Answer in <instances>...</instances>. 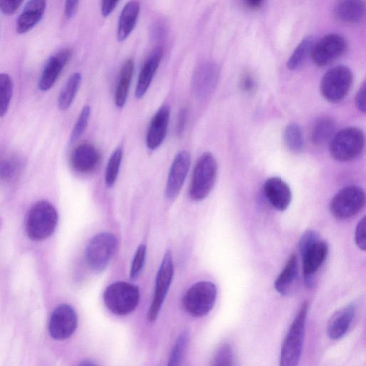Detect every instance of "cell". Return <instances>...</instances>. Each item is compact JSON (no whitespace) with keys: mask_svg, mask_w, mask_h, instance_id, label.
Listing matches in <instances>:
<instances>
[{"mask_svg":"<svg viewBox=\"0 0 366 366\" xmlns=\"http://www.w3.org/2000/svg\"><path fill=\"white\" fill-rule=\"evenodd\" d=\"M355 307L348 305L337 311L327 326V335L332 340L342 338L347 332L355 316Z\"/></svg>","mask_w":366,"mask_h":366,"instance_id":"obj_23","label":"cell"},{"mask_svg":"<svg viewBox=\"0 0 366 366\" xmlns=\"http://www.w3.org/2000/svg\"><path fill=\"white\" fill-rule=\"evenodd\" d=\"M244 5L252 10H258L262 7L264 1L261 0H247L243 1Z\"/></svg>","mask_w":366,"mask_h":366,"instance_id":"obj_46","label":"cell"},{"mask_svg":"<svg viewBox=\"0 0 366 366\" xmlns=\"http://www.w3.org/2000/svg\"><path fill=\"white\" fill-rule=\"evenodd\" d=\"M169 116L170 109L167 104L161 106L153 116L146 136V144L149 149H157L164 141L167 132Z\"/></svg>","mask_w":366,"mask_h":366,"instance_id":"obj_17","label":"cell"},{"mask_svg":"<svg viewBox=\"0 0 366 366\" xmlns=\"http://www.w3.org/2000/svg\"><path fill=\"white\" fill-rule=\"evenodd\" d=\"M57 222L58 214L54 207L47 201H39L28 212L26 234L34 241L44 240L53 234Z\"/></svg>","mask_w":366,"mask_h":366,"instance_id":"obj_3","label":"cell"},{"mask_svg":"<svg viewBox=\"0 0 366 366\" xmlns=\"http://www.w3.org/2000/svg\"><path fill=\"white\" fill-rule=\"evenodd\" d=\"M20 169V162L16 157H8L0 162V178L4 180L12 179Z\"/></svg>","mask_w":366,"mask_h":366,"instance_id":"obj_36","label":"cell"},{"mask_svg":"<svg viewBox=\"0 0 366 366\" xmlns=\"http://www.w3.org/2000/svg\"><path fill=\"white\" fill-rule=\"evenodd\" d=\"M90 113L89 106L86 105L82 108L70 135L69 141L71 143L77 140L85 131L89 120Z\"/></svg>","mask_w":366,"mask_h":366,"instance_id":"obj_35","label":"cell"},{"mask_svg":"<svg viewBox=\"0 0 366 366\" xmlns=\"http://www.w3.org/2000/svg\"><path fill=\"white\" fill-rule=\"evenodd\" d=\"M81 81V75L79 72L72 74L63 86L58 98V107L61 110H66L72 104Z\"/></svg>","mask_w":366,"mask_h":366,"instance_id":"obj_28","label":"cell"},{"mask_svg":"<svg viewBox=\"0 0 366 366\" xmlns=\"http://www.w3.org/2000/svg\"><path fill=\"white\" fill-rule=\"evenodd\" d=\"M139 3L130 1L126 4L119 15L117 27V39L124 41L133 31L139 14Z\"/></svg>","mask_w":366,"mask_h":366,"instance_id":"obj_24","label":"cell"},{"mask_svg":"<svg viewBox=\"0 0 366 366\" xmlns=\"http://www.w3.org/2000/svg\"><path fill=\"white\" fill-rule=\"evenodd\" d=\"M308 302H304L283 341L279 366H297L302 355Z\"/></svg>","mask_w":366,"mask_h":366,"instance_id":"obj_2","label":"cell"},{"mask_svg":"<svg viewBox=\"0 0 366 366\" xmlns=\"http://www.w3.org/2000/svg\"><path fill=\"white\" fill-rule=\"evenodd\" d=\"M365 203L364 190L357 185H350L334 195L330 203V211L336 219H347L358 214Z\"/></svg>","mask_w":366,"mask_h":366,"instance_id":"obj_9","label":"cell"},{"mask_svg":"<svg viewBox=\"0 0 366 366\" xmlns=\"http://www.w3.org/2000/svg\"><path fill=\"white\" fill-rule=\"evenodd\" d=\"M211 366H237L233 350L230 345H222L216 351Z\"/></svg>","mask_w":366,"mask_h":366,"instance_id":"obj_34","label":"cell"},{"mask_svg":"<svg viewBox=\"0 0 366 366\" xmlns=\"http://www.w3.org/2000/svg\"><path fill=\"white\" fill-rule=\"evenodd\" d=\"M298 273L297 256L293 254L288 259L285 267L274 282L275 290L282 295H287L295 282Z\"/></svg>","mask_w":366,"mask_h":366,"instance_id":"obj_26","label":"cell"},{"mask_svg":"<svg viewBox=\"0 0 366 366\" xmlns=\"http://www.w3.org/2000/svg\"><path fill=\"white\" fill-rule=\"evenodd\" d=\"M166 35V27L161 21L157 22L152 29V36L154 41L160 42Z\"/></svg>","mask_w":366,"mask_h":366,"instance_id":"obj_42","label":"cell"},{"mask_svg":"<svg viewBox=\"0 0 366 366\" xmlns=\"http://www.w3.org/2000/svg\"><path fill=\"white\" fill-rule=\"evenodd\" d=\"M219 76V69L212 61H204L194 70L192 85L196 97L200 100L208 98L214 91Z\"/></svg>","mask_w":366,"mask_h":366,"instance_id":"obj_14","label":"cell"},{"mask_svg":"<svg viewBox=\"0 0 366 366\" xmlns=\"http://www.w3.org/2000/svg\"><path fill=\"white\" fill-rule=\"evenodd\" d=\"M217 174V164L209 152L202 154L194 168L189 195L195 201L205 199L212 191Z\"/></svg>","mask_w":366,"mask_h":366,"instance_id":"obj_5","label":"cell"},{"mask_svg":"<svg viewBox=\"0 0 366 366\" xmlns=\"http://www.w3.org/2000/svg\"><path fill=\"white\" fill-rule=\"evenodd\" d=\"M365 217L357 224L355 229V239L357 247L362 250L366 249Z\"/></svg>","mask_w":366,"mask_h":366,"instance_id":"obj_39","label":"cell"},{"mask_svg":"<svg viewBox=\"0 0 366 366\" xmlns=\"http://www.w3.org/2000/svg\"><path fill=\"white\" fill-rule=\"evenodd\" d=\"M146 253H147V247L144 244H140L133 258L132 265H131V269H130V277L131 279L134 280L137 278V277L139 274L141 272L144 262H145V257H146Z\"/></svg>","mask_w":366,"mask_h":366,"instance_id":"obj_37","label":"cell"},{"mask_svg":"<svg viewBox=\"0 0 366 366\" xmlns=\"http://www.w3.org/2000/svg\"><path fill=\"white\" fill-rule=\"evenodd\" d=\"M299 249L302 260L305 282L308 288H312L315 284V273L327 257L328 245L325 241L319 239L316 232L308 230L301 237Z\"/></svg>","mask_w":366,"mask_h":366,"instance_id":"obj_1","label":"cell"},{"mask_svg":"<svg viewBox=\"0 0 366 366\" xmlns=\"http://www.w3.org/2000/svg\"><path fill=\"white\" fill-rule=\"evenodd\" d=\"M72 51L69 48H64L46 60L43 68L39 81V89L41 91L50 89L71 56Z\"/></svg>","mask_w":366,"mask_h":366,"instance_id":"obj_15","label":"cell"},{"mask_svg":"<svg viewBox=\"0 0 366 366\" xmlns=\"http://www.w3.org/2000/svg\"><path fill=\"white\" fill-rule=\"evenodd\" d=\"M76 312L70 305L61 304L52 312L49 322L50 336L56 340H64L71 337L77 327Z\"/></svg>","mask_w":366,"mask_h":366,"instance_id":"obj_13","label":"cell"},{"mask_svg":"<svg viewBox=\"0 0 366 366\" xmlns=\"http://www.w3.org/2000/svg\"><path fill=\"white\" fill-rule=\"evenodd\" d=\"M189 340L187 331L182 332L177 337L173 347L167 366H180Z\"/></svg>","mask_w":366,"mask_h":366,"instance_id":"obj_33","label":"cell"},{"mask_svg":"<svg viewBox=\"0 0 366 366\" xmlns=\"http://www.w3.org/2000/svg\"><path fill=\"white\" fill-rule=\"evenodd\" d=\"M174 274L172 254L167 251L162 259L157 272L152 302L147 313V320L154 322L160 311Z\"/></svg>","mask_w":366,"mask_h":366,"instance_id":"obj_12","label":"cell"},{"mask_svg":"<svg viewBox=\"0 0 366 366\" xmlns=\"http://www.w3.org/2000/svg\"><path fill=\"white\" fill-rule=\"evenodd\" d=\"M188 117V109L186 107L182 108L177 116L176 124V133L178 136H182L185 129L186 123Z\"/></svg>","mask_w":366,"mask_h":366,"instance_id":"obj_40","label":"cell"},{"mask_svg":"<svg viewBox=\"0 0 366 366\" xmlns=\"http://www.w3.org/2000/svg\"><path fill=\"white\" fill-rule=\"evenodd\" d=\"M347 47V41L342 35L327 34L314 43L310 56L315 65L326 66L342 56Z\"/></svg>","mask_w":366,"mask_h":366,"instance_id":"obj_11","label":"cell"},{"mask_svg":"<svg viewBox=\"0 0 366 366\" xmlns=\"http://www.w3.org/2000/svg\"><path fill=\"white\" fill-rule=\"evenodd\" d=\"M134 71V61L127 59L121 69L118 84L116 88L114 101L117 107H122L126 103L129 85Z\"/></svg>","mask_w":366,"mask_h":366,"instance_id":"obj_27","label":"cell"},{"mask_svg":"<svg viewBox=\"0 0 366 366\" xmlns=\"http://www.w3.org/2000/svg\"><path fill=\"white\" fill-rule=\"evenodd\" d=\"M12 93L13 83L10 76L6 73H0V117L7 112Z\"/></svg>","mask_w":366,"mask_h":366,"instance_id":"obj_31","label":"cell"},{"mask_svg":"<svg viewBox=\"0 0 366 366\" xmlns=\"http://www.w3.org/2000/svg\"><path fill=\"white\" fill-rule=\"evenodd\" d=\"M122 159V148H117L111 155L105 171V184L107 187H112L115 183Z\"/></svg>","mask_w":366,"mask_h":366,"instance_id":"obj_32","label":"cell"},{"mask_svg":"<svg viewBox=\"0 0 366 366\" xmlns=\"http://www.w3.org/2000/svg\"><path fill=\"white\" fill-rule=\"evenodd\" d=\"M216 297L217 288L214 284L209 281H201L187 291L182 299V305L188 314L200 317L212 309Z\"/></svg>","mask_w":366,"mask_h":366,"instance_id":"obj_8","label":"cell"},{"mask_svg":"<svg viewBox=\"0 0 366 366\" xmlns=\"http://www.w3.org/2000/svg\"><path fill=\"white\" fill-rule=\"evenodd\" d=\"M22 2V1H0V10L6 15H11L18 10Z\"/></svg>","mask_w":366,"mask_h":366,"instance_id":"obj_41","label":"cell"},{"mask_svg":"<svg viewBox=\"0 0 366 366\" xmlns=\"http://www.w3.org/2000/svg\"><path fill=\"white\" fill-rule=\"evenodd\" d=\"M335 17L347 24L361 22L365 16V4L363 1L343 0L337 1L334 7Z\"/></svg>","mask_w":366,"mask_h":366,"instance_id":"obj_22","label":"cell"},{"mask_svg":"<svg viewBox=\"0 0 366 366\" xmlns=\"http://www.w3.org/2000/svg\"><path fill=\"white\" fill-rule=\"evenodd\" d=\"M79 1L76 0H69L65 2L64 16L66 19L72 18L78 9Z\"/></svg>","mask_w":366,"mask_h":366,"instance_id":"obj_44","label":"cell"},{"mask_svg":"<svg viewBox=\"0 0 366 366\" xmlns=\"http://www.w3.org/2000/svg\"><path fill=\"white\" fill-rule=\"evenodd\" d=\"M163 50L157 46L144 63L137 80L135 97L142 98L147 92L162 59Z\"/></svg>","mask_w":366,"mask_h":366,"instance_id":"obj_20","label":"cell"},{"mask_svg":"<svg viewBox=\"0 0 366 366\" xmlns=\"http://www.w3.org/2000/svg\"><path fill=\"white\" fill-rule=\"evenodd\" d=\"M119 1H102L101 5L102 14L104 17L108 16L115 9Z\"/></svg>","mask_w":366,"mask_h":366,"instance_id":"obj_45","label":"cell"},{"mask_svg":"<svg viewBox=\"0 0 366 366\" xmlns=\"http://www.w3.org/2000/svg\"><path fill=\"white\" fill-rule=\"evenodd\" d=\"M100 154L94 145L89 142H82L73 150L70 162L72 167L81 173L93 171L99 164Z\"/></svg>","mask_w":366,"mask_h":366,"instance_id":"obj_19","label":"cell"},{"mask_svg":"<svg viewBox=\"0 0 366 366\" xmlns=\"http://www.w3.org/2000/svg\"><path fill=\"white\" fill-rule=\"evenodd\" d=\"M117 245L116 237L109 232H102L95 235L89 242L86 258L92 270L104 271L114 255Z\"/></svg>","mask_w":366,"mask_h":366,"instance_id":"obj_10","label":"cell"},{"mask_svg":"<svg viewBox=\"0 0 366 366\" xmlns=\"http://www.w3.org/2000/svg\"><path fill=\"white\" fill-rule=\"evenodd\" d=\"M355 105L362 113L365 112V84L361 85L355 97Z\"/></svg>","mask_w":366,"mask_h":366,"instance_id":"obj_43","label":"cell"},{"mask_svg":"<svg viewBox=\"0 0 366 366\" xmlns=\"http://www.w3.org/2000/svg\"><path fill=\"white\" fill-rule=\"evenodd\" d=\"M78 366H98L95 362L91 360H84L81 362Z\"/></svg>","mask_w":366,"mask_h":366,"instance_id":"obj_47","label":"cell"},{"mask_svg":"<svg viewBox=\"0 0 366 366\" xmlns=\"http://www.w3.org/2000/svg\"><path fill=\"white\" fill-rule=\"evenodd\" d=\"M314 43L312 36H307L301 40L287 60V66L290 70H296L302 66L310 56Z\"/></svg>","mask_w":366,"mask_h":366,"instance_id":"obj_29","label":"cell"},{"mask_svg":"<svg viewBox=\"0 0 366 366\" xmlns=\"http://www.w3.org/2000/svg\"><path fill=\"white\" fill-rule=\"evenodd\" d=\"M139 301V288L126 282L109 285L104 293V302L114 314L125 315L135 310Z\"/></svg>","mask_w":366,"mask_h":366,"instance_id":"obj_6","label":"cell"},{"mask_svg":"<svg viewBox=\"0 0 366 366\" xmlns=\"http://www.w3.org/2000/svg\"><path fill=\"white\" fill-rule=\"evenodd\" d=\"M353 82V74L346 66H336L322 77L320 92L331 103L342 102L348 94Z\"/></svg>","mask_w":366,"mask_h":366,"instance_id":"obj_7","label":"cell"},{"mask_svg":"<svg viewBox=\"0 0 366 366\" xmlns=\"http://www.w3.org/2000/svg\"><path fill=\"white\" fill-rule=\"evenodd\" d=\"M365 137L362 131L355 127H345L336 132L329 143L331 157L339 162L357 158L362 152Z\"/></svg>","mask_w":366,"mask_h":366,"instance_id":"obj_4","label":"cell"},{"mask_svg":"<svg viewBox=\"0 0 366 366\" xmlns=\"http://www.w3.org/2000/svg\"><path fill=\"white\" fill-rule=\"evenodd\" d=\"M263 189L267 199L276 209L284 211L290 205L292 192L288 184L281 178L272 177L267 179Z\"/></svg>","mask_w":366,"mask_h":366,"instance_id":"obj_18","label":"cell"},{"mask_svg":"<svg viewBox=\"0 0 366 366\" xmlns=\"http://www.w3.org/2000/svg\"><path fill=\"white\" fill-rule=\"evenodd\" d=\"M239 86L242 92L250 94L257 87V81L254 76L250 72L244 73L239 80Z\"/></svg>","mask_w":366,"mask_h":366,"instance_id":"obj_38","label":"cell"},{"mask_svg":"<svg viewBox=\"0 0 366 366\" xmlns=\"http://www.w3.org/2000/svg\"><path fill=\"white\" fill-rule=\"evenodd\" d=\"M283 139L286 147L294 153L301 152L304 149L303 134L300 127L296 123H290L286 126Z\"/></svg>","mask_w":366,"mask_h":366,"instance_id":"obj_30","label":"cell"},{"mask_svg":"<svg viewBox=\"0 0 366 366\" xmlns=\"http://www.w3.org/2000/svg\"><path fill=\"white\" fill-rule=\"evenodd\" d=\"M46 4V1L43 0L29 1L16 20V32L24 34L34 28L41 19Z\"/></svg>","mask_w":366,"mask_h":366,"instance_id":"obj_21","label":"cell"},{"mask_svg":"<svg viewBox=\"0 0 366 366\" xmlns=\"http://www.w3.org/2000/svg\"><path fill=\"white\" fill-rule=\"evenodd\" d=\"M190 165V155L187 151L179 152L171 165L166 186V195L173 199L179 194Z\"/></svg>","mask_w":366,"mask_h":366,"instance_id":"obj_16","label":"cell"},{"mask_svg":"<svg viewBox=\"0 0 366 366\" xmlns=\"http://www.w3.org/2000/svg\"><path fill=\"white\" fill-rule=\"evenodd\" d=\"M336 124L333 119L324 116L314 122L310 132L312 143L315 146H323L330 143L335 134Z\"/></svg>","mask_w":366,"mask_h":366,"instance_id":"obj_25","label":"cell"}]
</instances>
